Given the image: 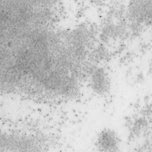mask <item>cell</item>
<instances>
[{"label": "cell", "instance_id": "6da1fadb", "mask_svg": "<svg viewBox=\"0 0 152 152\" xmlns=\"http://www.w3.org/2000/svg\"><path fill=\"white\" fill-rule=\"evenodd\" d=\"M97 145L102 151H115L119 146L117 134L111 129H104L97 137Z\"/></svg>", "mask_w": 152, "mask_h": 152}, {"label": "cell", "instance_id": "7a4b0ae2", "mask_svg": "<svg viewBox=\"0 0 152 152\" xmlns=\"http://www.w3.org/2000/svg\"><path fill=\"white\" fill-rule=\"evenodd\" d=\"M92 86L99 94L105 93L109 88V80L105 71L102 69L94 71L91 77Z\"/></svg>", "mask_w": 152, "mask_h": 152}]
</instances>
